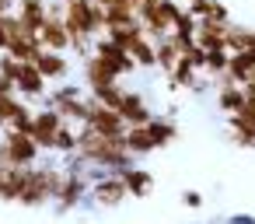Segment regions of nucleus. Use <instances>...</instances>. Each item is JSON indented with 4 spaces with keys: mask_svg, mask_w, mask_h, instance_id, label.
Here are the masks:
<instances>
[{
    "mask_svg": "<svg viewBox=\"0 0 255 224\" xmlns=\"http://www.w3.org/2000/svg\"><path fill=\"white\" fill-rule=\"evenodd\" d=\"M123 144H126V151H129L133 158H147V154H154V151H157V144H154L150 126H147V123H143V126H129V130H126V137H123Z\"/></svg>",
    "mask_w": 255,
    "mask_h": 224,
    "instance_id": "nucleus-18",
    "label": "nucleus"
},
{
    "mask_svg": "<svg viewBox=\"0 0 255 224\" xmlns=\"http://www.w3.org/2000/svg\"><path fill=\"white\" fill-rule=\"evenodd\" d=\"M182 203H185L189 210H199L206 200H203V193H196V189H185V193H182Z\"/></svg>",
    "mask_w": 255,
    "mask_h": 224,
    "instance_id": "nucleus-31",
    "label": "nucleus"
},
{
    "mask_svg": "<svg viewBox=\"0 0 255 224\" xmlns=\"http://www.w3.org/2000/svg\"><path fill=\"white\" fill-rule=\"evenodd\" d=\"M35 67L46 74V81L49 84H60V81H67L70 77V60H67V53H56V49H39V56H35Z\"/></svg>",
    "mask_w": 255,
    "mask_h": 224,
    "instance_id": "nucleus-11",
    "label": "nucleus"
},
{
    "mask_svg": "<svg viewBox=\"0 0 255 224\" xmlns=\"http://www.w3.org/2000/svg\"><path fill=\"white\" fill-rule=\"evenodd\" d=\"M77 151V126L74 123H63L56 140H53V154H74Z\"/></svg>",
    "mask_w": 255,
    "mask_h": 224,
    "instance_id": "nucleus-28",
    "label": "nucleus"
},
{
    "mask_svg": "<svg viewBox=\"0 0 255 224\" xmlns=\"http://www.w3.org/2000/svg\"><path fill=\"white\" fill-rule=\"evenodd\" d=\"M18 95L25 102H42L49 95V81H46V74L35 63H21V70H18Z\"/></svg>",
    "mask_w": 255,
    "mask_h": 224,
    "instance_id": "nucleus-9",
    "label": "nucleus"
},
{
    "mask_svg": "<svg viewBox=\"0 0 255 224\" xmlns=\"http://www.w3.org/2000/svg\"><path fill=\"white\" fill-rule=\"evenodd\" d=\"M129 53H133V60H136L140 70H157V42H154L150 35H143Z\"/></svg>",
    "mask_w": 255,
    "mask_h": 224,
    "instance_id": "nucleus-24",
    "label": "nucleus"
},
{
    "mask_svg": "<svg viewBox=\"0 0 255 224\" xmlns=\"http://www.w3.org/2000/svg\"><path fill=\"white\" fill-rule=\"evenodd\" d=\"M252 74H255V53H252V49H238V53H231V60H227V77L238 81V84H245Z\"/></svg>",
    "mask_w": 255,
    "mask_h": 224,
    "instance_id": "nucleus-20",
    "label": "nucleus"
},
{
    "mask_svg": "<svg viewBox=\"0 0 255 224\" xmlns=\"http://www.w3.org/2000/svg\"><path fill=\"white\" fill-rule=\"evenodd\" d=\"M18 70H21V60H18V56H11V53H0V74H4V77H11V81H18Z\"/></svg>",
    "mask_w": 255,
    "mask_h": 224,
    "instance_id": "nucleus-30",
    "label": "nucleus"
},
{
    "mask_svg": "<svg viewBox=\"0 0 255 224\" xmlns=\"http://www.w3.org/2000/svg\"><path fill=\"white\" fill-rule=\"evenodd\" d=\"M119 116L126 119V126H143V123L154 119V109L147 105V98H143L140 91H129V88H126V98H123V105H119Z\"/></svg>",
    "mask_w": 255,
    "mask_h": 224,
    "instance_id": "nucleus-14",
    "label": "nucleus"
},
{
    "mask_svg": "<svg viewBox=\"0 0 255 224\" xmlns=\"http://www.w3.org/2000/svg\"><path fill=\"white\" fill-rule=\"evenodd\" d=\"M241 105H245V88H241L238 81H231L227 74L217 77V109H220L224 116H231V112H238Z\"/></svg>",
    "mask_w": 255,
    "mask_h": 224,
    "instance_id": "nucleus-15",
    "label": "nucleus"
},
{
    "mask_svg": "<svg viewBox=\"0 0 255 224\" xmlns=\"http://www.w3.org/2000/svg\"><path fill=\"white\" fill-rule=\"evenodd\" d=\"M119 175H123V182H126V189H129L133 200L150 196V189H154V172H150V168L129 165V168H119Z\"/></svg>",
    "mask_w": 255,
    "mask_h": 224,
    "instance_id": "nucleus-17",
    "label": "nucleus"
},
{
    "mask_svg": "<svg viewBox=\"0 0 255 224\" xmlns=\"http://www.w3.org/2000/svg\"><path fill=\"white\" fill-rule=\"evenodd\" d=\"M245 49H252V53H255V28H248V42H245Z\"/></svg>",
    "mask_w": 255,
    "mask_h": 224,
    "instance_id": "nucleus-36",
    "label": "nucleus"
},
{
    "mask_svg": "<svg viewBox=\"0 0 255 224\" xmlns=\"http://www.w3.org/2000/svg\"><path fill=\"white\" fill-rule=\"evenodd\" d=\"M88 126L91 130H98V133H105V137H123L129 126H126V119L116 112V109H109V105H102L98 98H91V116H88Z\"/></svg>",
    "mask_w": 255,
    "mask_h": 224,
    "instance_id": "nucleus-8",
    "label": "nucleus"
},
{
    "mask_svg": "<svg viewBox=\"0 0 255 224\" xmlns=\"http://www.w3.org/2000/svg\"><path fill=\"white\" fill-rule=\"evenodd\" d=\"M14 7H18V0H0V18H7Z\"/></svg>",
    "mask_w": 255,
    "mask_h": 224,
    "instance_id": "nucleus-34",
    "label": "nucleus"
},
{
    "mask_svg": "<svg viewBox=\"0 0 255 224\" xmlns=\"http://www.w3.org/2000/svg\"><path fill=\"white\" fill-rule=\"evenodd\" d=\"M14 14L21 18V25L28 28V32H42V25H46V14H49V0H18V7H14Z\"/></svg>",
    "mask_w": 255,
    "mask_h": 224,
    "instance_id": "nucleus-16",
    "label": "nucleus"
},
{
    "mask_svg": "<svg viewBox=\"0 0 255 224\" xmlns=\"http://www.w3.org/2000/svg\"><path fill=\"white\" fill-rule=\"evenodd\" d=\"M39 158H42V147L35 144L32 133H25V130H4V140H0V161L28 168V165H39Z\"/></svg>",
    "mask_w": 255,
    "mask_h": 224,
    "instance_id": "nucleus-2",
    "label": "nucleus"
},
{
    "mask_svg": "<svg viewBox=\"0 0 255 224\" xmlns=\"http://www.w3.org/2000/svg\"><path fill=\"white\" fill-rule=\"evenodd\" d=\"M95 4H102V7H129V11H136V7H140V0H95Z\"/></svg>",
    "mask_w": 255,
    "mask_h": 224,
    "instance_id": "nucleus-32",
    "label": "nucleus"
},
{
    "mask_svg": "<svg viewBox=\"0 0 255 224\" xmlns=\"http://www.w3.org/2000/svg\"><path fill=\"white\" fill-rule=\"evenodd\" d=\"M63 123H67V119H63L60 109H53V105H42V109L35 112V119H32V137H35V144H39L46 154H53V140H56V133H60Z\"/></svg>",
    "mask_w": 255,
    "mask_h": 224,
    "instance_id": "nucleus-6",
    "label": "nucleus"
},
{
    "mask_svg": "<svg viewBox=\"0 0 255 224\" xmlns=\"http://www.w3.org/2000/svg\"><path fill=\"white\" fill-rule=\"evenodd\" d=\"M182 4H189V0H182Z\"/></svg>",
    "mask_w": 255,
    "mask_h": 224,
    "instance_id": "nucleus-38",
    "label": "nucleus"
},
{
    "mask_svg": "<svg viewBox=\"0 0 255 224\" xmlns=\"http://www.w3.org/2000/svg\"><path fill=\"white\" fill-rule=\"evenodd\" d=\"M91 98H98L102 105H109V109H116L119 112V105H123V98H126V88H123V81H116V84H105V88H98V91H88Z\"/></svg>",
    "mask_w": 255,
    "mask_h": 224,
    "instance_id": "nucleus-27",
    "label": "nucleus"
},
{
    "mask_svg": "<svg viewBox=\"0 0 255 224\" xmlns=\"http://www.w3.org/2000/svg\"><path fill=\"white\" fill-rule=\"evenodd\" d=\"M147 126H150V137H154L157 151H161V147H171V144L178 140V123H175L171 116H154Z\"/></svg>",
    "mask_w": 255,
    "mask_h": 224,
    "instance_id": "nucleus-22",
    "label": "nucleus"
},
{
    "mask_svg": "<svg viewBox=\"0 0 255 224\" xmlns=\"http://www.w3.org/2000/svg\"><path fill=\"white\" fill-rule=\"evenodd\" d=\"M178 56H182V49L175 46V39H171V35H164V39H157V70H164V74H171V67L178 63Z\"/></svg>",
    "mask_w": 255,
    "mask_h": 224,
    "instance_id": "nucleus-25",
    "label": "nucleus"
},
{
    "mask_svg": "<svg viewBox=\"0 0 255 224\" xmlns=\"http://www.w3.org/2000/svg\"><path fill=\"white\" fill-rule=\"evenodd\" d=\"M28 168H32V165H28ZM28 168L0 161V200H4V203H18V200H21V189H25Z\"/></svg>",
    "mask_w": 255,
    "mask_h": 224,
    "instance_id": "nucleus-10",
    "label": "nucleus"
},
{
    "mask_svg": "<svg viewBox=\"0 0 255 224\" xmlns=\"http://www.w3.org/2000/svg\"><path fill=\"white\" fill-rule=\"evenodd\" d=\"M189 14L192 18H213V21H231V11H227V4L224 0H189Z\"/></svg>",
    "mask_w": 255,
    "mask_h": 224,
    "instance_id": "nucleus-21",
    "label": "nucleus"
},
{
    "mask_svg": "<svg viewBox=\"0 0 255 224\" xmlns=\"http://www.w3.org/2000/svg\"><path fill=\"white\" fill-rule=\"evenodd\" d=\"M227 25H231V21L203 18V21L196 25V46H199V49H227Z\"/></svg>",
    "mask_w": 255,
    "mask_h": 224,
    "instance_id": "nucleus-13",
    "label": "nucleus"
},
{
    "mask_svg": "<svg viewBox=\"0 0 255 224\" xmlns=\"http://www.w3.org/2000/svg\"><path fill=\"white\" fill-rule=\"evenodd\" d=\"M105 35L112 39V42H119L123 49H133L147 32H143V25H140V18L136 21H129V25H116V28H105Z\"/></svg>",
    "mask_w": 255,
    "mask_h": 224,
    "instance_id": "nucleus-23",
    "label": "nucleus"
},
{
    "mask_svg": "<svg viewBox=\"0 0 255 224\" xmlns=\"http://www.w3.org/2000/svg\"><path fill=\"white\" fill-rule=\"evenodd\" d=\"M227 60H231V53H227V49H206V67H203V74L217 84V77H224V74H227Z\"/></svg>",
    "mask_w": 255,
    "mask_h": 224,
    "instance_id": "nucleus-26",
    "label": "nucleus"
},
{
    "mask_svg": "<svg viewBox=\"0 0 255 224\" xmlns=\"http://www.w3.org/2000/svg\"><path fill=\"white\" fill-rule=\"evenodd\" d=\"M91 49H95V53H98V56L116 70V74H119V77H129V74H136V70H140V67H136V60H133V53H129V49H123L119 42H112L109 35H98V39L91 42Z\"/></svg>",
    "mask_w": 255,
    "mask_h": 224,
    "instance_id": "nucleus-5",
    "label": "nucleus"
},
{
    "mask_svg": "<svg viewBox=\"0 0 255 224\" xmlns=\"http://www.w3.org/2000/svg\"><path fill=\"white\" fill-rule=\"evenodd\" d=\"M39 39H42V46H46V49L70 53V28H67V21H63V18H56V14H46V25H42Z\"/></svg>",
    "mask_w": 255,
    "mask_h": 224,
    "instance_id": "nucleus-12",
    "label": "nucleus"
},
{
    "mask_svg": "<svg viewBox=\"0 0 255 224\" xmlns=\"http://www.w3.org/2000/svg\"><path fill=\"white\" fill-rule=\"evenodd\" d=\"M81 77H84V88H88V91H98V88H105V84L123 81V77H119V74H116V70H112V67L95 53V49L81 60Z\"/></svg>",
    "mask_w": 255,
    "mask_h": 224,
    "instance_id": "nucleus-7",
    "label": "nucleus"
},
{
    "mask_svg": "<svg viewBox=\"0 0 255 224\" xmlns=\"http://www.w3.org/2000/svg\"><path fill=\"white\" fill-rule=\"evenodd\" d=\"M63 179H67V168H63V165H32L18 203H21V207H28V210H42L46 203H53V200H56V193H60Z\"/></svg>",
    "mask_w": 255,
    "mask_h": 224,
    "instance_id": "nucleus-1",
    "label": "nucleus"
},
{
    "mask_svg": "<svg viewBox=\"0 0 255 224\" xmlns=\"http://www.w3.org/2000/svg\"><path fill=\"white\" fill-rule=\"evenodd\" d=\"M227 224H255V214H231Z\"/></svg>",
    "mask_w": 255,
    "mask_h": 224,
    "instance_id": "nucleus-33",
    "label": "nucleus"
},
{
    "mask_svg": "<svg viewBox=\"0 0 255 224\" xmlns=\"http://www.w3.org/2000/svg\"><path fill=\"white\" fill-rule=\"evenodd\" d=\"M231 144L255 151V130H241V126H231Z\"/></svg>",
    "mask_w": 255,
    "mask_h": 224,
    "instance_id": "nucleus-29",
    "label": "nucleus"
},
{
    "mask_svg": "<svg viewBox=\"0 0 255 224\" xmlns=\"http://www.w3.org/2000/svg\"><path fill=\"white\" fill-rule=\"evenodd\" d=\"M53 109H60V116H63L67 123L81 126V123H88V116H91V95L67 98V102H60V105H53Z\"/></svg>",
    "mask_w": 255,
    "mask_h": 224,
    "instance_id": "nucleus-19",
    "label": "nucleus"
},
{
    "mask_svg": "<svg viewBox=\"0 0 255 224\" xmlns=\"http://www.w3.org/2000/svg\"><path fill=\"white\" fill-rule=\"evenodd\" d=\"M0 140H4V130H0Z\"/></svg>",
    "mask_w": 255,
    "mask_h": 224,
    "instance_id": "nucleus-37",
    "label": "nucleus"
},
{
    "mask_svg": "<svg viewBox=\"0 0 255 224\" xmlns=\"http://www.w3.org/2000/svg\"><path fill=\"white\" fill-rule=\"evenodd\" d=\"M88 189H91V179L84 172H67V179H63V186H60V193L53 200L56 214H70L81 203H88Z\"/></svg>",
    "mask_w": 255,
    "mask_h": 224,
    "instance_id": "nucleus-4",
    "label": "nucleus"
},
{
    "mask_svg": "<svg viewBox=\"0 0 255 224\" xmlns=\"http://www.w3.org/2000/svg\"><path fill=\"white\" fill-rule=\"evenodd\" d=\"M7 42H11V39H7V28H4V18H0V53H7Z\"/></svg>",
    "mask_w": 255,
    "mask_h": 224,
    "instance_id": "nucleus-35",
    "label": "nucleus"
},
{
    "mask_svg": "<svg viewBox=\"0 0 255 224\" xmlns=\"http://www.w3.org/2000/svg\"><path fill=\"white\" fill-rule=\"evenodd\" d=\"M126 200H129V189H126V182H123V175H119V172H109V175L95 179V182H91V189H88V203L105 207V210L123 207Z\"/></svg>",
    "mask_w": 255,
    "mask_h": 224,
    "instance_id": "nucleus-3",
    "label": "nucleus"
}]
</instances>
